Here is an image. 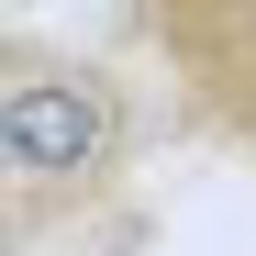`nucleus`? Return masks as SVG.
Listing matches in <instances>:
<instances>
[{"mask_svg":"<svg viewBox=\"0 0 256 256\" xmlns=\"http://www.w3.org/2000/svg\"><path fill=\"white\" fill-rule=\"evenodd\" d=\"M0 167L22 190V223H45L56 190H100L122 167V90L100 67L12 45L0 56Z\"/></svg>","mask_w":256,"mask_h":256,"instance_id":"obj_1","label":"nucleus"}]
</instances>
